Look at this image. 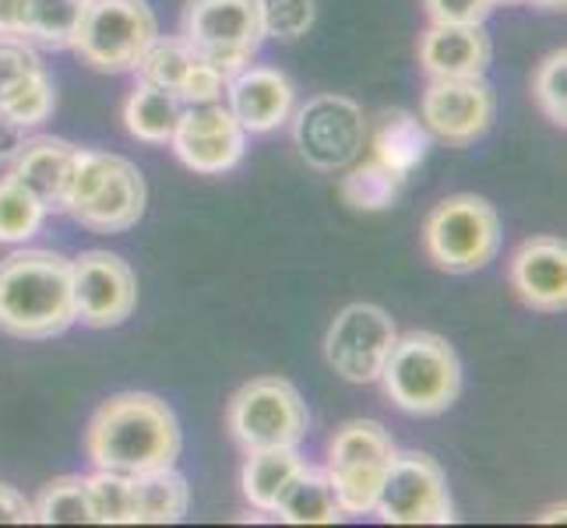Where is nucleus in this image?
Masks as SVG:
<instances>
[{"instance_id":"nucleus-1","label":"nucleus","mask_w":567,"mask_h":528,"mask_svg":"<svg viewBox=\"0 0 567 528\" xmlns=\"http://www.w3.org/2000/svg\"><path fill=\"white\" fill-rule=\"evenodd\" d=\"M184 429L177 413L148 391H124L92 413L85 429V455L95 468L138 476L177 465Z\"/></svg>"},{"instance_id":"nucleus-2","label":"nucleus","mask_w":567,"mask_h":528,"mask_svg":"<svg viewBox=\"0 0 567 528\" xmlns=\"http://www.w3.org/2000/svg\"><path fill=\"white\" fill-rule=\"evenodd\" d=\"M74 324L71 258L56 250L22 247L0 261V331L43 342Z\"/></svg>"},{"instance_id":"nucleus-3","label":"nucleus","mask_w":567,"mask_h":528,"mask_svg":"<svg viewBox=\"0 0 567 528\" xmlns=\"http://www.w3.org/2000/svg\"><path fill=\"white\" fill-rule=\"evenodd\" d=\"M378 381L405 416H441L462 395V360L434 331H409L391 345Z\"/></svg>"},{"instance_id":"nucleus-4","label":"nucleus","mask_w":567,"mask_h":528,"mask_svg":"<svg viewBox=\"0 0 567 528\" xmlns=\"http://www.w3.org/2000/svg\"><path fill=\"white\" fill-rule=\"evenodd\" d=\"M148 187L142 169L124 155L78 148L64 211L89 232H127L142 222Z\"/></svg>"},{"instance_id":"nucleus-5","label":"nucleus","mask_w":567,"mask_h":528,"mask_svg":"<svg viewBox=\"0 0 567 528\" xmlns=\"http://www.w3.org/2000/svg\"><path fill=\"white\" fill-rule=\"evenodd\" d=\"M426 258L447 276L486 268L501 250V215L480 194H452L430 208L423 222Z\"/></svg>"},{"instance_id":"nucleus-6","label":"nucleus","mask_w":567,"mask_h":528,"mask_svg":"<svg viewBox=\"0 0 567 528\" xmlns=\"http://www.w3.org/2000/svg\"><path fill=\"white\" fill-rule=\"evenodd\" d=\"M181 39L215 71L237 74L265 43L261 0H187Z\"/></svg>"},{"instance_id":"nucleus-7","label":"nucleus","mask_w":567,"mask_h":528,"mask_svg":"<svg viewBox=\"0 0 567 528\" xmlns=\"http://www.w3.org/2000/svg\"><path fill=\"white\" fill-rule=\"evenodd\" d=\"M399 447L378 420H349L328 444L324 473L342 515H370Z\"/></svg>"},{"instance_id":"nucleus-8","label":"nucleus","mask_w":567,"mask_h":528,"mask_svg":"<svg viewBox=\"0 0 567 528\" xmlns=\"http://www.w3.org/2000/svg\"><path fill=\"white\" fill-rule=\"evenodd\" d=\"M226 429L244 452L300 447L310 434V413L297 384L286 377H254L226 408Z\"/></svg>"},{"instance_id":"nucleus-9","label":"nucleus","mask_w":567,"mask_h":528,"mask_svg":"<svg viewBox=\"0 0 567 528\" xmlns=\"http://www.w3.org/2000/svg\"><path fill=\"white\" fill-rule=\"evenodd\" d=\"M159 35L148 0H85L71 50L100 74L134 71L145 46Z\"/></svg>"},{"instance_id":"nucleus-10","label":"nucleus","mask_w":567,"mask_h":528,"mask_svg":"<svg viewBox=\"0 0 567 528\" xmlns=\"http://www.w3.org/2000/svg\"><path fill=\"white\" fill-rule=\"evenodd\" d=\"M289 121L300 159L318 173H339L353 166L370 138L360 103L339 92H321L307 100L300 110H292Z\"/></svg>"},{"instance_id":"nucleus-11","label":"nucleus","mask_w":567,"mask_h":528,"mask_svg":"<svg viewBox=\"0 0 567 528\" xmlns=\"http://www.w3.org/2000/svg\"><path fill=\"white\" fill-rule=\"evenodd\" d=\"M374 515L388 525H447L455 521L447 473L423 452H399L378 494Z\"/></svg>"},{"instance_id":"nucleus-12","label":"nucleus","mask_w":567,"mask_h":528,"mask_svg":"<svg viewBox=\"0 0 567 528\" xmlns=\"http://www.w3.org/2000/svg\"><path fill=\"white\" fill-rule=\"evenodd\" d=\"M399 328L378 303H349L324 335V360L349 384H374L384 370Z\"/></svg>"},{"instance_id":"nucleus-13","label":"nucleus","mask_w":567,"mask_h":528,"mask_svg":"<svg viewBox=\"0 0 567 528\" xmlns=\"http://www.w3.org/2000/svg\"><path fill=\"white\" fill-rule=\"evenodd\" d=\"M497 116V92L483 77H437L430 82L420 100V121L437 138L452 148H465L480 142L494 127Z\"/></svg>"},{"instance_id":"nucleus-14","label":"nucleus","mask_w":567,"mask_h":528,"mask_svg":"<svg viewBox=\"0 0 567 528\" xmlns=\"http://www.w3.org/2000/svg\"><path fill=\"white\" fill-rule=\"evenodd\" d=\"M74 321L85 328H116L138 307V276L110 250H85L71 261Z\"/></svg>"},{"instance_id":"nucleus-15","label":"nucleus","mask_w":567,"mask_h":528,"mask_svg":"<svg viewBox=\"0 0 567 528\" xmlns=\"http://www.w3.org/2000/svg\"><path fill=\"white\" fill-rule=\"evenodd\" d=\"M169 145L187 169L202 176H223L240 166L247 152V131L233 116V110L219 100V103L184 106Z\"/></svg>"},{"instance_id":"nucleus-16","label":"nucleus","mask_w":567,"mask_h":528,"mask_svg":"<svg viewBox=\"0 0 567 528\" xmlns=\"http://www.w3.org/2000/svg\"><path fill=\"white\" fill-rule=\"evenodd\" d=\"M226 106L247 134H271L297 110V85L279 68L247 64L226 77Z\"/></svg>"},{"instance_id":"nucleus-17","label":"nucleus","mask_w":567,"mask_h":528,"mask_svg":"<svg viewBox=\"0 0 567 528\" xmlns=\"http://www.w3.org/2000/svg\"><path fill=\"white\" fill-rule=\"evenodd\" d=\"M507 282L525 307L539 314H560L567 307V244L560 237L518 244L507 261Z\"/></svg>"},{"instance_id":"nucleus-18","label":"nucleus","mask_w":567,"mask_h":528,"mask_svg":"<svg viewBox=\"0 0 567 528\" xmlns=\"http://www.w3.org/2000/svg\"><path fill=\"white\" fill-rule=\"evenodd\" d=\"M494 61V39L483 25H430L420 35V68L437 77H483Z\"/></svg>"},{"instance_id":"nucleus-19","label":"nucleus","mask_w":567,"mask_h":528,"mask_svg":"<svg viewBox=\"0 0 567 528\" xmlns=\"http://www.w3.org/2000/svg\"><path fill=\"white\" fill-rule=\"evenodd\" d=\"M78 145L68 138H53V134H35L25 138L22 148L11 159V176L18 184H25L47 211H64L68 184L74 173Z\"/></svg>"},{"instance_id":"nucleus-20","label":"nucleus","mask_w":567,"mask_h":528,"mask_svg":"<svg viewBox=\"0 0 567 528\" xmlns=\"http://www.w3.org/2000/svg\"><path fill=\"white\" fill-rule=\"evenodd\" d=\"M190 511V486L177 465L131 476V525H177Z\"/></svg>"},{"instance_id":"nucleus-21","label":"nucleus","mask_w":567,"mask_h":528,"mask_svg":"<svg viewBox=\"0 0 567 528\" xmlns=\"http://www.w3.org/2000/svg\"><path fill=\"white\" fill-rule=\"evenodd\" d=\"M370 148H374V159L381 166H388L391 173L405 180V176L426 159L430 131L423 127L420 116H413L409 110H384L374 127V138H370Z\"/></svg>"},{"instance_id":"nucleus-22","label":"nucleus","mask_w":567,"mask_h":528,"mask_svg":"<svg viewBox=\"0 0 567 528\" xmlns=\"http://www.w3.org/2000/svg\"><path fill=\"white\" fill-rule=\"evenodd\" d=\"M271 515H279L289 525H336L346 518L336 500V490H331L328 473L307 462L300 473L286 483V490L279 494Z\"/></svg>"},{"instance_id":"nucleus-23","label":"nucleus","mask_w":567,"mask_h":528,"mask_svg":"<svg viewBox=\"0 0 567 528\" xmlns=\"http://www.w3.org/2000/svg\"><path fill=\"white\" fill-rule=\"evenodd\" d=\"M184 103L173 92L138 82L124 100V127L142 145H169L173 131L181 124Z\"/></svg>"},{"instance_id":"nucleus-24","label":"nucleus","mask_w":567,"mask_h":528,"mask_svg":"<svg viewBox=\"0 0 567 528\" xmlns=\"http://www.w3.org/2000/svg\"><path fill=\"white\" fill-rule=\"evenodd\" d=\"M303 468V458L297 447H261V452H247L244 462V497L258 511H276V500L286 490V483Z\"/></svg>"},{"instance_id":"nucleus-25","label":"nucleus","mask_w":567,"mask_h":528,"mask_svg":"<svg viewBox=\"0 0 567 528\" xmlns=\"http://www.w3.org/2000/svg\"><path fill=\"white\" fill-rule=\"evenodd\" d=\"M198 61L202 56L194 53L181 35H155L145 46V53L138 56V64H134V74H138V82L159 85L177 95Z\"/></svg>"},{"instance_id":"nucleus-26","label":"nucleus","mask_w":567,"mask_h":528,"mask_svg":"<svg viewBox=\"0 0 567 528\" xmlns=\"http://www.w3.org/2000/svg\"><path fill=\"white\" fill-rule=\"evenodd\" d=\"M399 190H402V176H395L378 159L346 166V176L339 180L342 201L357 211H384L399 198Z\"/></svg>"},{"instance_id":"nucleus-27","label":"nucleus","mask_w":567,"mask_h":528,"mask_svg":"<svg viewBox=\"0 0 567 528\" xmlns=\"http://www.w3.org/2000/svg\"><path fill=\"white\" fill-rule=\"evenodd\" d=\"M85 0H29L25 39L50 50H71Z\"/></svg>"},{"instance_id":"nucleus-28","label":"nucleus","mask_w":567,"mask_h":528,"mask_svg":"<svg viewBox=\"0 0 567 528\" xmlns=\"http://www.w3.org/2000/svg\"><path fill=\"white\" fill-rule=\"evenodd\" d=\"M39 525H92L85 476H56L32 500Z\"/></svg>"},{"instance_id":"nucleus-29","label":"nucleus","mask_w":567,"mask_h":528,"mask_svg":"<svg viewBox=\"0 0 567 528\" xmlns=\"http://www.w3.org/2000/svg\"><path fill=\"white\" fill-rule=\"evenodd\" d=\"M47 208L35 194L8 173L0 180V244H25L43 229Z\"/></svg>"},{"instance_id":"nucleus-30","label":"nucleus","mask_w":567,"mask_h":528,"mask_svg":"<svg viewBox=\"0 0 567 528\" xmlns=\"http://www.w3.org/2000/svg\"><path fill=\"white\" fill-rule=\"evenodd\" d=\"M92 525H131V476L95 468L85 476Z\"/></svg>"},{"instance_id":"nucleus-31","label":"nucleus","mask_w":567,"mask_h":528,"mask_svg":"<svg viewBox=\"0 0 567 528\" xmlns=\"http://www.w3.org/2000/svg\"><path fill=\"white\" fill-rule=\"evenodd\" d=\"M56 110V89L50 82V74L47 68L32 74L29 82L22 89H14L4 103H0V116H8L11 124L18 127H39V124H47L50 116Z\"/></svg>"},{"instance_id":"nucleus-32","label":"nucleus","mask_w":567,"mask_h":528,"mask_svg":"<svg viewBox=\"0 0 567 528\" xmlns=\"http://www.w3.org/2000/svg\"><path fill=\"white\" fill-rule=\"evenodd\" d=\"M533 100L539 113L550 121L554 127L567 124V50H554L543 56V64L536 68L533 77Z\"/></svg>"},{"instance_id":"nucleus-33","label":"nucleus","mask_w":567,"mask_h":528,"mask_svg":"<svg viewBox=\"0 0 567 528\" xmlns=\"http://www.w3.org/2000/svg\"><path fill=\"white\" fill-rule=\"evenodd\" d=\"M315 18H318L315 0H261L265 39L297 43V39H303L315 29Z\"/></svg>"},{"instance_id":"nucleus-34","label":"nucleus","mask_w":567,"mask_h":528,"mask_svg":"<svg viewBox=\"0 0 567 528\" xmlns=\"http://www.w3.org/2000/svg\"><path fill=\"white\" fill-rule=\"evenodd\" d=\"M39 71H43V61H39V53L29 46V39L0 35V103H4L14 89H22Z\"/></svg>"},{"instance_id":"nucleus-35","label":"nucleus","mask_w":567,"mask_h":528,"mask_svg":"<svg viewBox=\"0 0 567 528\" xmlns=\"http://www.w3.org/2000/svg\"><path fill=\"white\" fill-rule=\"evenodd\" d=\"M494 8V0H423L430 25H483Z\"/></svg>"},{"instance_id":"nucleus-36","label":"nucleus","mask_w":567,"mask_h":528,"mask_svg":"<svg viewBox=\"0 0 567 528\" xmlns=\"http://www.w3.org/2000/svg\"><path fill=\"white\" fill-rule=\"evenodd\" d=\"M223 95H226V74L215 71L205 61H198V64H194V71L187 74V82L181 85L177 100L184 106H202V103H219Z\"/></svg>"},{"instance_id":"nucleus-37","label":"nucleus","mask_w":567,"mask_h":528,"mask_svg":"<svg viewBox=\"0 0 567 528\" xmlns=\"http://www.w3.org/2000/svg\"><path fill=\"white\" fill-rule=\"evenodd\" d=\"M35 515H32V500L14 490V486L0 483V525H32Z\"/></svg>"},{"instance_id":"nucleus-38","label":"nucleus","mask_w":567,"mask_h":528,"mask_svg":"<svg viewBox=\"0 0 567 528\" xmlns=\"http://www.w3.org/2000/svg\"><path fill=\"white\" fill-rule=\"evenodd\" d=\"M25 11L29 0H0V35L25 39Z\"/></svg>"},{"instance_id":"nucleus-39","label":"nucleus","mask_w":567,"mask_h":528,"mask_svg":"<svg viewBox=\"0 0 567 528\" xmlns=\"http://www.w3.org/2000/svg\"><path fill=\"white\" fill-rule=\"evenodd\" d=\"M25 142V127L11 124L8 116H0V163H11L14 152Z\"/></svg>"},{"instance_id":"nucleus-40","label":"nucleus","mask_w":567,"mask_h":528,"mask_svg":"<svg viewBox=\"0 0 567 528\" xmlns=\"http://www.w3.org/2000/svg\"><path fill=\"white\" fill-rule=\"evenodd\" d=\"M529 4H536V8H546V11H564L567 0H529Z\"/></svg>"},{"instance_id":"nucleus-41","label":"nucleus","mask_w":567,"mask_h":528,"mask_svg":"<svg viewBox=\"0 0 567 528\" xmlns=\"http://www.w3.org/2000/svg\"><path fill=\"white\" fill-rule=\"evenodd\" d=\"M539 521H564V504H557V507H550Z\"/></svg>"},{"instance_id":"nucleus-42","label":"nucleus","mask_w":567,"mask_h":528,"mask_svg":"<svg viewBox=\"0 0 567 528\" xmlns=\"http://www.w3.org/2000/svg\"><path fill=\"white\" fill-rule=\"evenodd\" d=\"M494 4H522V0H494Z\"/></svg>"}]
</instances>
